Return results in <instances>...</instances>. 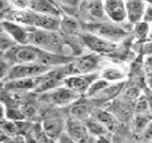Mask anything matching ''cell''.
I'll return each instance as SVG.
<instances>
[{
  "label": "cell",
  "instance_id": "30bf717a",
  "mask_svg": "<svg viewBox=\"0 0 152 143\" xmlns=\"http://www.w3.org/2000/svg\"><path fill=\"white\" fill-rule=\"evenodd\" d=\"M45 75V74H44ZM44 75L37 77H21L14 80L5 81V88L11 92H25V91H34L38 85L42 82Z\"/></svg>",
  "mask_w": 152,
  "mask_h": 143
},
{
  "label": "cell",
  "instance_id": "4fadbf2b",
  "mask_svg": "<svg viewBox=\"0 0 152 143\" xmlns=\"http://www.w3.org/2000/svg\"><path fill=\"white\" fill-rule=\"evenodd\" d=\"M100 60H101L100 56L95 52L78 57L77 60L74 61V67H75L76 74H91V73H94V70L99 67Z\"/></svg>",
  "mask_w": 152,
  "mask_h": 143
},
{
  "label": "cell",
  "instance_id": "ba28073f",
  "mask_svg": "<svg viewBox=\"0 0 152 143\" xmlns=\"http://www.w3.org/2000/svg\"><path fill=\"white\" fill-rule=\"evenodd\" d=\"M103 8L107 18L115 24L127 20L126 6L124 0H103Z\"/></svg>",
  "mask_w": 152,
  "mask_h": 143
},
{
  "label": "cell",
  "instance_id": "f35d334b",
  "mask_svg": "<svg viewBox=\"0 0 152 143\" xmlns=\"http://www.w3.org/2000/svg\"><path fill=\"white\" fill-rule=\"evenodd\" d=\"M147 37H148V39H150V41H152V30L148 32V36H147Z\"/></svg>",
  "mask_w": 152,
  "mask_h": 143
},
{
  "label": "cell",
  "instance_id": "e0dca14e",
  "mask_svg": "<svg viewBox=\"0 0 152 143\" xmlns=\"http://www.w3.org/2000/svg\"><path fill=\"white\" fill-rule=\"evenodd\" d=\"M28 2H30V10L37 13L61 17V12L58 7L55 6L51 0H28Z\"/></svg>",
  "mask_w": 152,
  "mask_h": 143
},
{
  "label": "cell",
  "instance_id": "8992f818",
  "mask_svg": "<svg viewBox=\"0 0 152 143\" xmlns=\"http://www.w3.org/2000/svg\"><path fill=\"white\" fill-rule=\"evenodd\" d=\"M82 42L84 45L90 49L95 54H110L118 50V43H113L110 41H107L100 36H96L90 32H84L81 35Z\"/></svg>",
  "mask_w": 152,
  "mask_h": 143
},
{
  "label": "cell",
  "instance_id": "8d00e7d4",
  "mask_svg": "<svg viewBox=\"0 0 152 143\" xmlns=\"http://www.w3.org/2000/svg\"><path fill=\"white\" fill-rule=\"evenodd\" d=\"M64 143H77V142H75V141H72L70 137H66V141L64 142Z\"/></svg>",
  "mask_w": 152,
  "mask_h": 143
},
{
  "label": "cell",
  "instance_id": "2e32d148",
  "mask_svg": "<svg viewBox=\"0 0 152 143\" xmlns=\"http://www.w3.org/2000/svg\"><path fill=\"white\" fill-rule=\"evenodd\" d=\"M93 111H94V108H93L91 104L88 100H83L81 98L78 100H76L75 102H72L71 107H70L71 118H75V119L82 120V122L90 118Z\"/></svg>",
  "mask_w": 152,
  "mask_h": 143
},
{
  "label": "cell",
  "instance_id": "cb8c5ba5",
  "mask_svg": "<svg viewBox=\"0 0 152 143\" xmlns=\"http://www.w3.org/2000/svg\"><path fill=\"white\" fill-rule=\"evenodd\" d=\"M148 124H150V118H148L147 114H137L135 119H134V123H133L134 131L137 133H141L147 128Z\"/></svg>",
  "mask_w": 152,
  "mask_h": 143
},
{
  "label": "cell",
  "instance_id": "603a6c76",
  "mask_svg": "<svg viewBox=\"0 0 152 143\" xmlns=\"http://www.w3.org/2000/svg\"><path fill=\"white\" fill-rule=\"evenodd\" d=\"M61 29H63L65 32L74 33V32H76L80 29V26H78L77 20L74 17L64 15L63 18H61Z\"/></svg>",
  "mask_w": 152,
  "mask_h": 143
},
{
  "label": "cell",
  "instance_id": "f546056e",
  "mask_svg": "<svg viewBox=\"0 0 152 143\" xmlns=\"http://www.w3.org/2000/svg\"><path fill=\"white\" fill-rule=\"evenodd\" d=\"M8 2H11V5L15 10H27V8H30L28 0H10Z\"/></svg>",
  "mask_w": 152,
  "mask_h": 143
},
{
  "label": "cell",
  "instance_id": "3957f363",
  "mask_svg": "<svg viewBox=\"0 0 152 143\" xmlns=\"http://www.w3.org/2000/svg\"><path fill=\"white\" fill-rule=\"evenodd\" d=\"M53 68L55 67H50L40 63H17L11 67L5 80L7 81V80H14L21 77H37L49 73Z\"/></svg>",
  "mask_w": 152,
  "mask_h": 143
},
{
  "label": "cell",
  "instance_id": "7c38bea8",
  "mask_svg": "<svg viewBox=\"0 0 152 143\" xmlns=\"http://www.w3.org/2000/svg\"><path fill=\"white\" fill-rule=\"evenodd\" d=\"M32 27L56 32L58 29H61V17L42 14V13H37V12L33 11Z\"/></svg>",
  "mask_w": 152,
  "mask_h": 143
},
{
  "label": "cell",
  "instance_id": "83f0119b",
  "mask_svg": "<svg viewBox=\"0 0 152 143\" xmlns=\"http://www.w3.org/2000/svg\"><path fill=\"white\" fill-rule=\"evenodd\" d=\"M11 67L12 66H10L6 60L0 58V81L4 80V79H6V76H7L8 72H10V69H11Z\"/></svg>",
  "mask_w": 152,
  "mask_h": 143
},
{
  "label": "cell",
  "instance_id": "9a60e30c",
  "mask_svg": "<svg viewBox=\"0 0 152 143\" xmlns=\"http://www.w3.org/2000/svg\"><path fill=\"white\" fill-rule=\"evenodd\" d=\"M65 124L63 122L62 118L59 117H49L46 119H44L43 124H42V130L45 133V136L48 138L51 139H56L62 135V131L64 129Z\"/></svg>",
  "mask_w": 152,
  "mask_h": 143
},
{
  "label": "cell",
  "instance_id": "d4e9b609",
  "mask_svg": "<svg viewBox=\"0 0 152 143\" xmlns=\"http://www.w3.org/2000/svg\"><path fill=\"white\" fill-rule=\"evenodd\" d=\"M14 45H17V43L4 30H1L0 31V52H6Z\"/></svg>",
  "mask_w": 152,
  "mask_h": 143
},
{
  "label": "cell",
  "instance_id": "ab89813d",
  "mask_svg": "<svg viewBox=\"0 0 152 143\" xmlns=\"http://www.w3.org/2000/svg\"><path fill=\"white\" fill-rule=\"evenodd\" d=\"M144 1H145V2H148L150 5H152V0H144Z\"/></svg>",
  "mask_w": 152,
  "mask_h": 143
},
{
  "label": "cell",
  "instance_id": "44dd1931",
  "mask_svg": "<svg viewBox=\"0 0 152 143\" xmlns=\"http://www.w3.org/2000/svg\"><path fill=\"white\" fill-rule=\"evenodd\" d=\"M122 86H124V82H121V83H115V85H109V86H107L106 88H103L101 92H99L96 95H94L95 98H97V99H102V100H108V99H112V98H114L115 95H118L119 94V92L121 91V88H122Z\"/></svg>",
  "mask_w": 152,
  "mask_h": 143
},
{
  "label": "cell",
  "instance_id": "ffe728a7",
  "mask_svg": "<svg viewBox=\"0 0 152 143\" xmlns=\"http://www.w3.org/2000/svg\"><path fill=\"white\" fill-rule=\"evenodd\" d=\"M84 124L87 126V130H88L89 135L95 137V138L101 137V136H107V133L109 132L108 129L103 124H101L100 122H97L96 119H94L91 117L88 118L87 120H84Z\"/></svg>",
  "mask_w": 152,
  "mask_h": 143
},
{
  "label": "cell",
  "instance_id": "60d3db41",
  "mask_svg": "<svg viewBox=\"0 0 152 143\" xmlns=\"http://www.w3.org/2000/svg\"><path fill=\"white\" fill-rule=\"evenodd\" d=\"M151 143H152V142H151Z\"/></svg>",
  "mask_w": 152,
  "mask_h": 143
},
{
  "label": "cell",
  "instance_id": "7a4b0ae2",
  "mask_svg": "<svg viewBox=\"0 0 152 143\" xmlns=\"http://www.w3.org/2000/svg\"><path fill=\"white\" fill-rule=\"evenodd\" d=\"M84 26L88 30L87 32L100 36L107 41L113 42V43H118L129 35V32L126 29L119 26L118 24H115L113 21H110V23L109 21L93 23V24H86Z\"/></svg>",
  "mask_w": 152,
  "mask_h": 143
},
{
  "label": "cell",
  "instance_id": "ac0fdd59",
  "mask_svg": "<svg viewBox=\"0 0 152 143\" xmlns=\"http://www.w3.org/2000/svg\"><path fill=\"white\" fill-rule=\"evenodd\" d=\"M91 118H94V119H96L97 122H100L101 124H103L107 129H108V131H113L116 126H118V120H116V118L112 114V113H109V112H107V111H103V110H99V108H94V111H93V113H91V116H90Z\"/></svg>",
  "mask_w": 152,
  "mask_h": 143
},
{
  "label": "cell",
  "instance_id": "6da1fadb",
  "mask_svg": "<svg viewBox=\"0 0 152 143\" xmlns=\"http://www.w3.org/2000/svg\"><path fill=\"white\" fill-rule=\"evenodd\" d=\"M43 50L58 54L62 49L59 37L52 31L39 30L36 27H28V43Z\"/></svg>",
  "mask_w": 152,
  "mask_h": 143
},
{
  "label": "cell",
  "instance_id": "9c48e42d",
  "mask_svg": "<svg viewBox=\"0 0 152 143\" xmlns=\"http://www.w3.org/2000/svg\"><path fill=\"white\" fill-rule=\"evenodd\" d=\"M1 27L17 44L26 45L28 43V27L11 20H2Z\"/></svg>",
  "mask_w": 152,
  "mask_h": 143
},
{
  "label": "cell",
  "instance_id": "e575fe53",
  "mask_svg": "<svg viewBox=\"0 0 152 143\" xmlns=\"http://www.w3.org/2000/svg\"><path fill=\"white\" fill-rule=\"evenodd\" d=\"M8 4L10 2H6V0H0V12L4 11V10H6Z\"/></svg>",
  "mask_w": 152,
  "mask_h": 143
},
{
  "label": "cell",
  "instance_id": "4316f807",
  "mask_svg": "<svg viewBox=\"0 0 152 143\" xmlns=\"http://www.w3.org/2000/svg\"><path fill=\"white\" fill-rule=\"evenodd\" d=\"M148 108H150V106H148V102H147L146 98L145 97H140L139 100L135 104V112H137V114H146Z\"/></svg>",
  "mask_w": 152,
  "mask_h": 143
},
{
  "label": "cell",
  "instance_id": "277c9868",
  "mask_svg": "<svg viewBox=\"0 0 152 143\" xmlns=\"http://www.w3.org/2000/svg\"><path fill=\"white\" fill-rule=\"evenodd\" d=\"M42 94L43 95L40 97V100H44L45 102H49L56 106H65V105L75 102L76 100L81 98V94H78L77 92L65 86H59L52 91H49Z\"/></svg>",
  "mask_w": 152,
  "mask_h": 143
},
{
  "label": "cell",
  "instance_id": "1f68e13d",
  "mask_svg": "<svg viewBox=\"0 0 152 143\" xmlns=\"http://www.w3.org/2000/svg\"><path fill=\"white\" fill-rule=\"evenodd\" d=\"M142 21H145V23H147V24H148V23H152V5L146 6Z\"/></svg>",
  "mask_w": 152,
  "mask_h": 143
},
{
  "label": "cell",
  "instance_id": "4dcf8cb0",
  "mask_svg": "<svg viewBox=\"0 0 152 143\" xmlns=\"http://www.w3.org/2000/svg\"><path fill=\"white\" fill-rule=\"evenodd\" d=\"M125 97H126L127 99H129V100L137 99V98L140 97V91H139V88H137V87H129L128 89H126Z\"/></svg>",
  "mask_w": 152,
  "mask_h": 143
},
{
  "label": "cell",
  "instance_id": "7402d4cb",
  "mask_svg": "<svg viewBox=\"0 0 152 143\" xmlns=\"http://www.w3.org/2000/svg\"><path fill=\"white\" fill-rule=\"evenodd\" d=\"M55 2L64 8V11L66 12V15H76L78 13V8L81 5V0H55Z\"/></svg>",
  "mask_w": 152,
  "mask_h": 143
},
{
  "label": "cell",
  "instance_id": "5bb4252c",
  "mask_svg": "<svg viewBox=\"0 0 152 143\" xmlns=\"http://www.w3.org/2000/svg\"><path fill=\"white\" fill-rule=\"evenodd\" d=\"M126 13H127V20L131 24H138L142 21L144 13L146 10V5L144 0H126Z\"/></svg>",
  "mask_w": 152,
  "mask_h": 143
},
{
  "label": "cell",
  "instance_id": "b9f144b4",
  "mask_svg": "<svg viewBox=\"0 0 152 143\" xmlns=\"http://www.w3.org/2000/svg\"><path fill=\"white\" fill-rule=\"evenodd\" d=\"M82 1H83V0H82Z\"/></svg>",
  "mask_w": 152,
  "mask_h": 143
},
{
  "label": "cell",
  "instance_id": "8fae6325",
  "mask_svg": "<svg viewBox=\"0 0 152 143\" xmlns=\"http://www.w3.org/2000/svg\"><path fill=\"white\" fill-rule=\"evenodd\" d=\"M65 131L68 133V137H70L72 141L77 142V143H82L90 136L84 122L75 119V118H69L66 120Z\"/></svg>",
  "mask_w": 152,
  "mask_h": 143
},
{
  "label": "cell",
  "instance_id": "74e56055",
  "mask_svg": "<svg viewBox=\"0 0 152 143\" xmlns=\"http://www.w3.org/2000/svg\"><path fill=\"white\" fill-rule=\"evenodd\" d=\"M4 139H6V136H5L2 132H0V142H1V141H4Z\"/></svg>",
  "mask_w": 152,
  "mask_h": 143
},
{
  "label": "cell",
  "instance_id": "5b68a950",
  "mask_svg": "<svg viewBox=\"0 0 152 143\" xmlns=\"http://www.w3.org/2000/svg\"><path fill=\"white\" fill-rule=\"evenodd\" d=\"M78 12L82 14L86 24L102 23L106 13L103 8V0H83L80 5Z\"/></svg>",
  "mask_w": 152,
  "mask_h": 143
},
{
  "label": "cell",
  "instance_id": "d6986e66",
  "mask_svg": "<svg viewBox=\"0 0 152 143\" xmlns=\"http://www.w3.org/2000/svg\"><path fill=\"white\" fill-rule=\"evenodd\" d=\"M100 77L108 82H118L125 77V73L118 67L109 66V67H104L100 72Z\"/></svg>",
  "mask_w": 152,
  "mask_h": 143
},
{
  "label": "cell",
  "instance_id": "f1b7e54d",
  "mask_svg": "<svg viewBox=\"0 0 152 143\" xmlns=\"http://www.w3.org/2000/svg\"><path fill=\"white\" fill-rule=\"evenodd\" d=\"M7 118L12 119V120H23L25 118L23 111L20 110H13V108H10L7 110Z\"/></svg>",
  "mask_w": 152,
  "mask_h": 143
},
{
  "label": "cell",
  "instance_id": "d6a6232c",
  "mask_svg": "<svg viewBox=\"0 0 152 143\" xmlns=\"http://www.w3.org/2000/svg\"><path fill=\"white\" fill-rule=\"evenodd\" d=\"M141 52H142V55L152 56V41H148L147 43H145L141 46Z\"/></svg>",
  "mask_w": 152,
  "mask_h": 143
},
{
  "label": "cell",
  "instance_id": "836d02e7",
  "mask_svg": "<svg viewBox=\"0 0 152 143\" xmlns=\"http://www.w3.org/2000/svg\"><path fill=\"white\" fill-rule=\"evenodd\" d=\"M95 143H112V142L108 136H101L95 138Z\"/></svg>",
  "mask_w": 152,
  "mask_h": 143
},
{
  "label": "cell",
  "instance_id": "52a82bcc",
  "mask_svg": "<svg viewBox=\"0 0 152 143\" xmlns=\"http://www.w3.org/2000/svg\"><path fill=\"white\" fill-rule=\"evenodd\" d=\"M100 74L96 73H91V74H75V75H70L68 77L64 79L63 81V86L77 92L78 94H86L89 89V87L91 86V83L99 79Z\"/></svg>",
  "mask_w": 152,
  "mask_h": 143
},
{
  "label": "cell",
  "instance_id": "484cf974",
  "mask_svg": "<svg viewBox=\"0 0 152 143\" xmlns=\"http://www.w3.org/2000/svg\"><path fill=\"white\" fill-rule=\"evenodd\" d=\"M148 29H150V27H148V24H147V23L140 21V23L135 24V26H134V32H135L137 37H139L140 39H142V38H145V37L148 36V32H150Z\"/></svg>",
  "mask_w": 152,
  "mask_h": 143
},
{
  "label": "cell",
  "instance_id": "d590c367",
  "mask_svg": "<svg viewBox=\"0 0 152 143\" xmlns=\"http://www.w3.org/2000/svg\"><path fill=\"white\" fill-rule=\"evenodd\" d=\"M82 143H95V137H93V136H89L86 141H83Z\"/></svg>",
  "mask_w": 152,
  "mask_h": 143
}]
</instances>
